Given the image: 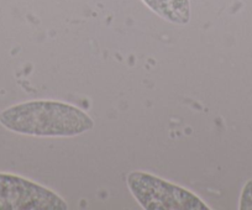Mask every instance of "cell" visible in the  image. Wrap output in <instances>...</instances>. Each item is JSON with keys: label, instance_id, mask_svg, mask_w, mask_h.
I'll return each instance as SVG.
<instances>
[{"label": "cell", "instance_id": "1", "mask_svg": "<svg viewBox=\"0 0 252 210\" xmlns=\"http://www.w3.org/2000/svg\"><path fill=\"white\" fill-rule=\"evenodd\" d=\"M0 124L21 135L38 137H72L93 129L86 112L71 104L32 100L13 105L0 113Z\"/></svg>", "mask_w": 252, "mask_h": 210}, {"label": "cell", "instance_id": "2", "mask_svg": "<svg viewBox=\"0 0 252 210\" xmlns=\"http://www.w3.org/2000/svg\"><path fill=\"white\" fill-rule=\"evenodd\" d=\"M127 187L146 210H209L210 208L190 190L161 180L151 173H129Z\"/></svg>", "mask_w": 252, "mask_h": 210}, {"label": "cell", "instance_id": "3", "mask_svg": "<svg viewBox=\"0 0 252 210\" xmlns=\"http://www.w3.org/2000/svg\"><path fill=\"white\" fill-rule=\"evenodd\" d=\"M53 190L20 176L0 172V210H67Z\"/></svg>", "mask_w": 252, "mask_h": 210}, {"label": "cell", "instance_id": "4", "mask_svg": "<svg viewBox=\"0 0 252 210\" xmlns=\"http://www.w3.org/2000/svg\"><path fill=\"white\" fill-rule=\"evenodd\" d=\"M142 3L168 23L186 25L190 20V0H142Z\"/></svg>", "mask_w": 252, "mask_h": 210}, {"label": "cell", "instance_id": "5", "mask_svg": "<svg viewBox=\"0 0 252 210\" xmlns=\"http://www.w3.org/2000/svg\"><path fill=\"white\" fill-rule=\"evenodd\" d=\"M240 210H252V180L245 184L240 198Z\"/></svg>", "mask_w": 252, "mask_h": 210}]
</instances>
